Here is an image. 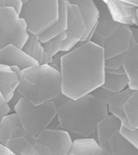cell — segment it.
<instances>
[{"label":"cell","instance_id":"18","mask_svg":"<svg viewBox=\"0 0 138 155\" xmlns=\"http://www.w3.org/2000/svg\"><path fill=\"white\" fill-rule=\"evenodd\" d=\"M111 155H138V149L118 131L110 138Z\"/></svg>","mask_w":138,"mask_h":155},{"label":"cell","instance_id":"31","mask_svg":"<svg viewBox=\"0 0 138 155\" xmlns=\"http://www.w3.org/2000/svg\"><path fill=\"white\" fill-rule=\"evenodd\" d=\"M22 2L21 0H0V8L11 7L14 8L19 14Z\"/></svg>","mask_w":138,"mask_h":155},{"label":"cell","instance_id":"4","mask_svg":"<svg viewBox=\"0 0 138 155\" xmlns=\"http://www.w3.org/2000/svg\"><path fill=\"white\" fill-rule=\"evenodd\" d=\"M19 16L24 21L28 33L40 36L58 20V0L22 1Z\"/></svg>","mask_w":138,"mask_h":155},{"label":"cell","instance_id":"36","mask_svg":"<svg viewBox=\"0 0 138 155\" xmlns=\"http://www.w3.org/2000/svg\"><path fill=\"white\" fill-rule=\"evenodd\" d=\"M42 45L45 53L48 55L50 58L53 59V45L51 41L50 40L44 42L42 43Z\"/></svg>","mask_w":138,"mask_h":155},{"label":"cell","instance_id":"27","mask_svg":"<svg viewBox=\"0 0 138 155\" xmlns=\"http://www.w3.org/2000/svg\"><path fill=\"white\" fill-rule=\"evenodd\" d=\"M29 143L26 138L21 137L8 139L5 146L14 155H20L23 149Z\"/></svg>","mask_w":138,"mask_h":155},{"label":"cell","instance_id":"16","mask_svg":"<svg viewBox=\"0 0 138 155\" xmlns=\"http://www.w3.org/2000/svg\"><path fill=\"white\" fill-rule=\"evenodd\" d=\"M59 16L58 20L39 36L41 43L50 41L57 35L66 31L67 24V1L58 0Z\"/></svg>","mask_w":138,"mask_h":155},{"label":"cell","instance_id":"37","mask_svg":"<svg viewBox=\"0 0 138 155\" xmlns=\"http://www.w3.org/2000/svg\"><path fill=\"white\" fill-rule=\"evenodd\" d=\"M105 71L106 72L108 73L116 75L126 74L123 66L117 69H113V70H106L105 69Z\"/></svg>","mask_w":138,"mask_h":155},{"label":"cell","instance_id":"40","mask_svg":"<svg viewBox=\"0 0 138 155\" xmlns=\"http://www.w3.org/2000/svg\"><path fill=\"white\" fill-rule=\"evenodd\" d=\"M126 1L133 7L138 8V0H127Z\"/></svg>","mask_w":138,"mask_h":155},{"label":"cell","instance_id":"42","mask_svg":"<svg viewBox=\"0 0 138 155\" xmlns=\"http://www.w3.org/2000/svg\"><path fill=\"white\" fill-rule=\"evenodd\" d=\"M13 155H14V154H13Z\"/></svg>","mask_w":138,"mask_h":155},{"label":"cell","instance_id":"30","mask_svg":"<svg viewBox=\"0 0 138 155\" xmlns=\"http://www.w3.org/2000/svg\"><path fill=\"white\" fill-rule=\"evenodd\" d=\"M66 37L67 34L65 31L57 35L51 40L53 45V57L58 52L62 51Z\"/></svg>","mask_w":138,"mask_h":155},{"label":"cell","instance_id":"17","mask_svg":"<svg viewBox=\"0 0 138 155\" xmlns=\"http://www.w3.org/2000/svg\"><path fill=\"white\" fill-rule=\"evenodd\" d=\"M134 90L128 87L120 93H117L110 102L109 111L121 121L122 126L129 129L133 130L128 123L124 110V105Z\"/></svg>","mask_w":138,"mask_h":155},{"label":"cell","instance_id":"26","mask_svg":"<svg viewBox=\"0 0 138 155\" xmlns=\"http://www.w3.org/2000/svg\"><path fill=\"white\" fill-rule=\"evenodd\" d=\"M20 155H52L50 149L42 144L36 143L33 145L28 143L21 152Z\"/></svg>","mask_w":138,"mask_h":155},{"label":"cell","instance_id":"1","mask_svg":"<svg viewBox=\"0 0 138 155\" xmlns=\"http://www.w3.org/2000/svg\"><path fill=\"white\" fill-rule=\"evenodd\" d=\"M105 61L104 48L80 41L61 59L62 93L76 100L101 87Z\"/></svg>","mask_w":138,"mask_h":155},{"label":"cell","instance_id":"39","mask_svg":"<svg viewBox=\"0 0 138 155\" xmlns=\"http://www.w3.org/2000/svg\"><path fill=\"white\" fill-rule=\"evenodd\" d=\"M0 155H13L5 146L0 143Z\"/></svg>","mask_w":138,"mask_h":155},{"label":"cell","instance_id":"34","mask_svg":"<svg viewBox=\"0 0 138 155\" xmlns=\"http://www.w3.org/2000/svg\"><path fill=\"white\" fill-rule=\"evenodd\" d=\"M10 112V110L7 101L0 93V122L5 116Z\"/></svg>","mask_w":138,"mask_h":155},{"label":"cell","instance_id":"23","mask_svg":"<svg viewBox=\"0 0 138 155\" xmlns=\"http://www.w3.org/2000/svg\"><path fill=\"white\" fill-rule=\"evenodd\" d=\"M18 127L21 128V124L15 113L4 117L0 122V143L5 146L12 131Z\"/></svg>","mask_w":138,"mask_h":155},{"label":"cell","instance_id":"20","mask_svg":"<svg viewBox=\"0 0 138 155\" xmlns=\"http://www.w3.org/2000/svg\"><path fill=\"white\" fill-rule=\"evenodd\" d=\"M123 67L129 78L128 87L138 91V43L132 50Z\"/></svg>","mask_w":138,"mask_h":155},{"label":"cell","instance_id":"11","mask_svg":"<svg viewBox=\"0 0 138 155\" xmlns=\"http://www.w3.org/2000/svg\"><path fill=\"white\" fill-rule=\"evenodd\" d=\"M121 121L113 115H109L100 121L97 126V142L105 155H111L109 141L115 132L120 130Z\"/></svg>","mask_w":138,"mask_h":155},{"label":"cell","instance_id":"32","mask_svg":"<svg viewBox=\"0 0 138 155\" xmlns=\"http://www.w3.org/2000/svg\"><path fill=\"white\" fill-rule=\"evenodd\" d=\"M23 98L22 95L18 91V88H17L13 93L12 97L7 103L8 107H9L10 110V112L14 111V109L15 106L20 101L21 99Z\"/></svg>","mask_w":138,"mask_h":155},{"label":"cell","instance_id":"28","mask_svg":"<svg viewBox=\"0 0 138 155\" xmlns=\"http://www.w3.org/2000/svg\"><path fill=\"white\" fill-rule=\"evenodd\" d=\"M134 47H133L129 51L119 54L110 59H105V69L106 70L117 69L123 66L125 62L129 56L132 50L134 48Z\"/></svg>","mask_w":138,"mask_h":155},{"label":"cell","instance_id":"21","mask_svg":"<svg viewBox=\"0 0 138 155\" xmlns=\"http://www.w3.org/2000/svg\"><path fill=\"white\" fill-rule=\"evenodd\" d=\"M21 49L38 65H42L45 53L39 36L29 33L28 37Z\"/></svg>","mask_w":138,"mask_h":155},{"label":"cell","instance_id":"6","mask_svg":"<svg viewBox=\"0 0 138 155\" xmlns=\"http://www.w3.org/2000/svg\"><path fill=\"white\" fill-rule=\"evenodd\" d=\"M28 36L25 21L14 8H0V50L9 45L21 49Z\"/></svg>","mask_w":138,"mask_h":155},{"label":"cell","instance_id":"2","mask_svg":"<svg viewBox=\"0 0 138 155\" xmlns=\"http://www.w3.org/2000/svg\"><path fill=\"white\" fill-rule=\"evenodd\" d=\"M109 115L108 106L98 102L89 94L70 99L58 109V127L81 138L93 139L98 123Z\"/></svg>","mask_w":138,"mask_h":155},{"label":"cell","instance_id":"35","mask_svg":"<svg viewBox=\"0 0 138 155\" xmlns=\"http://www.w3.org/2000/svg\"><path fill=\"white\" fill-rule=\"evenodd\" d=\"M70 99H70L65 94L61 93L58 96L52 99L51 101L54 103L56 107L58 109L62 105H64V104H65Z\"/></svg>","mask_w":138,"mask_h":155},{"label":"cell","instance_id":"7","mask_svg":"<svg viewBox=\"0 0 138 155\" xmlns=\"http://www.w3.org/2000/svg\"><path fill=\"white\" fill-rule=\"evenodd\" d=\"M67 37L61 51L72 49L80 41L83 42L87 29L78 7L67 1Z\"/></svg>","mask_w":138,"mask_h":155},{"label":"cell","instance_id":"9","mask_svg":"<svg viewBox=\"0 0 138 155\" xmlns=\"http://www.w3.org/2000/svg\"><path fill=\"white\" fill-rule=\"evenodd\" d=\"M130 27L121 25L106 39L104 48L105 59L129 51L136 45L132 37Z\"/></svg>","mask_w":138,"mask_h":155},{"label":"cell","instance_id":"5","mask_svg":"<svg viewBox=\"0 0 138 155\" xmlns=\"http://www.w3.org/2000/svg\"><path fill=\"white\" fill-rule=\"evenodd\" d=\"M14 111L25 133L37 137L47 129L57 116L58 109L52 101L35 105L23 98L15 106Z\"/></svg>","mask_w":138,"mask_h":155},{"label":"cell","instance_id":"22","mask_svg":"<svg viewBox=\"0 0 138 155\" xmlns=\"http://www.w3.org/2000/svg\"><path fill=\"white\" fill-rule=\"evenodd\" d=\"M129 84V78L126 74L116 75L105 71L104 83L101 87L110 91L119 93L128 87Z\"/></svg>","mask_w":138,"mask_h":155},{"label":"cell","instance_id":"19","mask_svg":"<svg viewBox=\"0 0 138 155\" xmlns=\"http://www.w3.org/2000/svg\"><path fill=\"white\" fill-rule=\"evenodd\" d=\"M68 155H105L97 141L91 138H83L73 141Z\"/></svg>","mask_w":138,"mask_h":155},{"label":"cell","instance_id":"3","mask_svg":"<svg viewBox=\"0 0 138 155\" xmlns=\"http://www.w3.org/2000/svg\"><path fill=\"white\" fill-rule=\"evenodd\" d=\"M18 89L34 105L51 101L62 93L60 72L49 65L31 67L21 71Z\"/></svg>","mask_w":138,"mask_h":155},{"label":"cell","instance_id":"38","mask_svg":"<svg viewBox=\"0 0 138 155\" xmlns=\"http://www.w3.org/2000/svg\"><path fill=\"white\" fill-rule=\"evenodd\" d=\"M132 37L136 44L138 43V28H133L130 27Z\"/></svg>","mask_w":138,"mask_h":155},{"label":"cell","instance_id":"33","mask_svg":"<svg viewBox=\"0 0 138 155\" xmlns=\"http://www.w3.org/2000/svg\"><path fill=\"white\" fill-rule=\"evenodd\" d=\"M106 38L96 30L94 31L90 42L103 48L105 46Z\"/></svg>","mask_w":138,"mask_h":155},{"label":"cell","instance_id":"13","mask_svg":"<svg viewBox=\"0 0 138 155\" xmlns=\"http://www.w3.org/2000/svg\"><path fill=\"white\" fill-rule=\"evenodd\" d=\"M70 3L78 7L87 29L84 38L85 42L91 31L96 29L99 12L95 2L93 0H69Z\"/></svg>","mask_w":138,"mask_h":155},{"label":"cell","instance_id":"15","mask_svg":"<svg viewBox=\"0 0 138 155\" xmlns=\"http://www.w3.org/2000/svg\"><path fill=\"white\" fill-rule=\"evenodd\" d=\"M20 76L12 68L0 64V93L7 103L18 88Z\"/></svg>","mask_w":138,"mask_h":155},{"label":"cell","instance_id":"41","mask_svg":"<svg viewBox=\"0 0 138 155\" xmlns=\"http://www.w3.org/2000/svg\"><path fill=\"white\" fill-rule=\"evenodd\" d=\"M137 15L138 17V8L137 9Z\"/></svg>","mask_w":138,"mask_h":155},{"label":"cell","instance_id":"25","mask_svg":"<svg viewBox=\"0 0 138 155\" xmlns=\"http://www.w3.org/2000/svg\"><path fill=\"white\" fill-rule=\"evenodd\" d=\"M117 93H113L100 87L90 93L98 102L108 106L110 102Z\"/></svg>","mask_w":138,"mask_h":155},{"label":"cell","instance_id":"29","mask_svg":"<svg viewBox=\"0 0 138 155\" xmlns=\"http://www.w3.org/2000/svg\"><path fill=\"white\" fill-rule=\"evenodd\" d=\"M120 132L138 149V128L131 130L122 126Z\"/></svg>","mask_w":138,"mask_h":155},{"label":"cell","instance_id":"24","mask_svg":"<svg viewBox=\"0 0 138 155\" xmlns=\"http://www.w3.org/2000/svg\"><path fill=\"white\" fill-rule=\"evenodd\" d=\"M128 123L133 129L138 128V91H134L125 104Z\"/></svg>","mask_w":138,"mask_h":155},{"label":"cell","instance_id":"10","mask_svg":"<svg viewBox=\"0 0 138 155\" xmlns=\"http://www.w3.org/2000/svg\"><path fill=\"white\" fill-rule=\"evenodd\" d=\"M0 64L9 67H16L21 71L39 65L21 48L9 45L0 50Z\"/></svg>","mask_w":138,"mask_h":155},{"label":"cell","instance_id":"12","mask_svg":"<svg viewBox=\"0 0 138 155\" xmlns=\"http://www.w3.org/2000/svg\"><path fill=\"white\" fill-rule=\"evenodd\" d=\"M106 4L113 19L120 25L131 27L132 16L137 8H134L126 1L104 0Z\"/></svg>","mask_w":138,"mask_h":155},{"label":"cell","instance_id":"8","mask_svg":"<svg viewBox=\"0 0 138 155\" xmlns=\"http://www.w3.org/2000/svg\"><path fill=\"white\" fill-rule=\"evenodd\" d=\"M36 143L49 147L52 155H68L73 141L66 131L47 128L36 137Z\"/></svg>","mask_w":138,"mask_h":155},{"label":"cell","instance_id":"14","mask_svg":"<svg viewBox=\"0 0 138 155\" xmlns=\"http://www.w3.org/2000/svg\"><path fill=\"white\" fill-rule=\"evenodd\" d=\"M99 10V15L96 30L106 38L111 36L120 24L114 21L104 0L94 1Z\"/></svg>","mask_w":138,"mask_h":155}]
</instances>
